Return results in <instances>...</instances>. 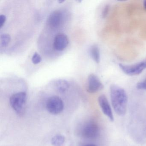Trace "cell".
Returning a JSON list of instances; mask_svg holds the SVG:
<instances>
[{
    "label": "cell",
    "mask_w": 146,
    "mask_h": 146,
    "mask_svg": "<svg viewBox=\"0 0 146 146\" xmlns=\"http://www.w3.org/2000/svg\"><path fill=\"white\" fill-rule=\"evenodd\" d=\"M111 101L113 110L119 116H123L127 110L128 96L124 89L115 84L110 87Z\"/></svg>",
    "instance_id": "obj_1"
},
{
    "label": "cell",
    "mask_w": 146,
    "mask_h": 146,
    "mask_svg": "<svg viewBox=\"0 0 146 146\" xmlns=\"http://www.w3.org/2000/svg\"><path fill=\"white\" fill-rule=\"evenodd\" d=\"M27 101V94L24 92L16 93L11 96L10 103L13 109L18 114L23 113Z\"/></svg>",
    "instance_id": "obj_2"
},
{
    "label": "cell",
    "mask_w": 146,
    "mask_h": 146,
    "mask_svg": "<svg viewBox=\"0 0 146 146\" xmlns=\"http://www.w3.org/2000/svg\"><path fill=\"white\" fill-rule=\"evenodd\" d=\"M46 108L48 111L52 114H59L64 110V102L58 96H52L47 100Z\"/></svg>",
    "instance_id": "obj_3"
},
{
    "label": "cell",
    "mask_w": 146,
    "mask_h": 146,
    "mask_svg": "<svg viewBox=\"0 0 146 146\" xmlns=\"http://www.w3.org/2000/svg\"><path fill=\"white\" fill-rule=\"evenodd\" d=\"M121 70L126 75L135 76L141 74L146 68V61H142L131 65H125L119 64Z\"/></svg>",
    "instance_id": "obj_4"
},
{
    "label": "cell",
    "mask_w": 146,
    "mask_h": 146,
    "mask_svg": "<svg viewBox=\"0 0 146 146\" xmlns=\"http://www.w3.org/2000/svg\"><path fill=\"white\" fill-rule=\"evenodd\" d=\"M104 86L98 77L94 74H90L88 78L87 90L88 93L93 94L102 90Z\"/></svg>",
    "instance_id": "obj_5"
},
{
    "label": "cell",
    "mask_w": 146,
    "mask_h": 146,
    "mask_svg": "<svg viewBox=\"0 0 146 146\" xmlns=\"http://www.w3.org/2000/svg\"><path fill=\"white\" fill-rule=\"evenodd\" d=\"M99 133L98 125L94 123H89L84 127L82 135L84 137L88 139H93L97 137Z\"/></svg>",
    "instance_id": "obj_6"
},
{
    "label": "cell",
    "mask_w": 146,
    "mask_h": 146,
    "mask_svg": "<svg viewBox=\"0 0 146 146\" xmlns=\"http://www.w3.org/2000/svg\"><path fill=\"white\" fill-rule=\"evenodd\" d=\"M99 105L104 114L108 118L110 121H114L113 114L111 106L106 96L102 95L98 98Z\"/></svg>",
    "instance_id": "obj_7"
},
{
    "label": "cell",
    "mask_w": 146,
    "mask_h": 146,
    "mask_svg": "<svg viewBox=\"0 0 146 146\" xmlns=\"http://www.w3.org/2000/svg\"><path fill=\"white\" fill-rule=\"evenodd\" d=\"M69 43V40L66 35L59 33L56 35L54 40L53 47L58 51L64 50Z\"/></svg>",
    "instance_id": "obj_8"
},
{
    "label": "cell",
    "mask_w": 146,
    "mask_h": 146,
    "mask_svg": "<svg viewBox=\"0 0 146 146\" xmlns=\"http://www.w3.org/2000/svg\"><path fill=\"white\" fill-rule=\"evenodd\" d=\"M62 18V13L60 12L54 11L48 16L47 23L50 28L56 29L60 25Z\"/></svg>",
    "instance_id": "obj_9"
},
{
    "label": "cell",
    "mask_w": 146,
    "mask_h": 146,
    "mask_svg": "<svg viewBox=\"0 0 146 146\" xmlns=\"http://www.w3.org/2000/svg\"><path fill=\"white\" fill-rule=\"evenodd\" d=\"M56 90L60 94L65 93L70 87L68 82L64 79L58 80L56 83Z\"/></svg>",
    "instance_id": "obj_10"
},
{
    "label": "cell",
    "mask_w": 146,
    "mask_h": 146,
    "mask_svg": "<svg viewBox=\"0 0 146 146\" xmlns=\"http://www.w3.org/2000/svg\"><path fill=\"white\" fill-rule=\"evenodd\" d=\"M90 53L92 59L96 63H100V49L97 45H94L91 47Z\"/></svg>",
    "instance_id": "obj_11"
},
{
    "label": "cell",
    "mask_w": 146,
    "mask_h": 146,
    "mask_svg": "<svg viewBox=\"0 0 146 146\" xmlns=\"http://www.w3.org/2000/svg\"><path fill=\"white\" fill-rule=\"evenodd\" d=\"M65 140L63 135H55L51 139V143L53 146H62L64 143Z\"/></svg>",
    "instance_id": "obj_12"
},
{
    "label": "cell",
    "mask_w": 146,
    "mask_h": 146,
    "mask_svg": "<svg viewBox=\"0 0 146 146\" xmlns=\"http://www.w3.org/2000/svg\"><path fill=\"white\" fill-rule=\"evenodd\" d=\"M11 36L7 34H1V46L2 47L7 46L11 41Z\"/></svg>",
    "instance_id": "obj_13"
},
{
    "label": "cell",
    "mask_w": 146,
    "mask_h": 146,
    "mask_svg": "<svg viewBox=\"0 0 146 146\" xmlns=\"http://www.w3.org/2000/svg\"><path fill=\"white\" fill-rule=\"evenodd\" d=\"M41 61L42 58L41 57L40 55L37 53H35L32 57V63L35 64H37L40 63Z\"/></svg>",
    "instance_id": "obj_14"
},
{
    "label": "cell",
    "mask_w": 146,
    "mask_h": 146,
    "mask_svg": "<svg viewBox=\"0 0 146 146\" xmlns=\"http://www.w3.org/2000/svg\"><path fill=\"white\" fill-rule=\"evenodd\" d=\"M137 88L138 89H143L146 90V78L143 82L138 83L137 85Z\"/></svg>",
    "instance_id": "obj_15"
},
{
    "label": "cell",
    "mask_w": 146,
    "mask_h": 146,
    "mask_svg": "<svg viewBox=\"0 0 146 146\" xmlns=\"http://www.w3.org/2000/svg\"><path fill=\"white\" fill-rule=\"evenodd\" d=\"M109 9H110V6H109L108 5H106L104 7L102 13V17L103 18H105L108 15Z\"/></svg>",
    "instance_id": "obj_16"
},
{
    "label": "cell",
    "mask_w": 146,
    "mask_h": 146,
    "mask_svg": "<svg viewBox=\"0 0 146 146\" xmlns=\"http://www.w3.org/2000/svg\"><path fill=\"white\" fill-rule=\"evenodd\" d=\"M6 21V17L5 15H1L0 16V27L1 29L4 26L5 23Z\"/></svg>",
    "instance_id": "obj_17"
},
{
    "label": "cell",
    "mask_w": 146,
    "mask_h": 146,
    "mask_svg": "<svg viewBox=\"0 0 146 146\" xmlns=\"http://www.w3.org/2000/svg\"><path fill=\"white\" fill-rule=\"evenodd\" d=\"M84 146H96V145H95V144H91V143H90V144H86V145H84Z\"/></svg>",
    "instance_id": "obj_18"
},
{
    "label": "cell",
    "mask_w": 146,
    "mask_h": 146,
    "mask_svg": "<svg viewBox=\"0 0 146 146\" xmlns=\"http://www.w3.org/2000/svg\"><path fill=\"white\" fill-rule=\"evenodd\" d=\"M143 5H144V8L146 10V0L144 1V2H143Z\"/></svg>",
    "instance_id": "obj_19"
},
{
    "label": "cell",
    "mask_w": 146,
    "mask_h": 146,
    "mask_svg": "<svg viewBox=\"0 0 146 146\" xmlns=\"http://www.w3.org/2000/svg\"><path fill=\"white\" fill-rule=\"evenodd\" d=\"M58 2L59 3H60V4H61V3L64 2V1H58Z\"/></svg>",
    "instance_id": "obj_20"
}]
</instances>
